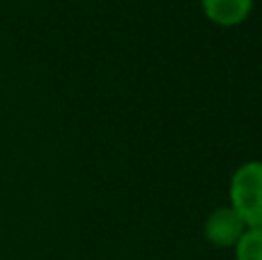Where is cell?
<instances>
[{"label":"cell","mask_w":262,"mask_h":260,"mask_svg":"<svg viewBox=\"0 0 262 260\" xmlns=\"http://www.w3.org/2000/svg\"><path fill=\"white\" fill-rule=\"evenodd\" d=\"M230 203L246 228H262V161H246L235 170Z\"/></svg>","instance_id":"6da1fadb"},{"label":"cell","mask_w":262,"mask_h":260,"mask_svg":"<svg viewBox=\"0 0 262 260\" xmlns=\"http://www.w3.org/2000/svg\"><path fill=\"white\" fill-rule=\"evenodd\" d=\"M246 226L242 221V216L237 214L232 207H219L205 221V237L214 247H235L239 242V237L244 235Z\"/></svg>","instance_id":"7a4b0ae2"},{"label":"cell","mask_w":262,"mask_h":260,"mask_svg":"<svg viewBox=\"0 0 262 260\" xmlns=\"http://www.w3.org/2000/svg\"><path fill=\"white\" fill-rule=\"evenodd\" d=\"M253 0H203V9L209 21L219 26H239L251 14Z\"/></svg>","instance_id":"3957f363"},{"label":"cell","mask_w":262,"mask_h":260,"mask_svg":"<svg viewBox=\"0 0 262 260\" xmlns=\"http://www.w3.org/2000/svg\"><path fill=\"white\" fill-rule=\"evenodd\" d=\"M235 251L237 260H262V228H246Z\"/></svg>","instance_id":"277c9868"}]
</instances>
